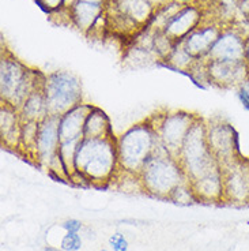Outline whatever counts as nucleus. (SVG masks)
I'll list each match as a JSON object with an SVG mask.
<instances>
[{
    "label": "nucleus",
    "mask_w": 249,
    "mask_h": 251,
    "mask_svg": "<svg viewBox=\"0 0 249 251\" xmlns=\"http://www.w3.org/2000/svg\"><path fill=\"white\" fill-rule=\"evenodd\" d=\"M237 92H238V97H240L241 102H243L245 107L249 108V79L244 81L237 88Z\"/></svg>",
    "instance_id": "28"
},
{
    "label": "nucleus",
    "mask_w": 249,
    "mask_h": 251,
    "mask_svg": "<svg viewBox=\"0 0 249 251\" xmlns=\"http://www.w3.org/2000/svg\"><path fill=\"white\" fill-rule=\"evenodd\" d=\"M202 21H203V11L200 10V7L195 4H182L168 19L162 30L176 44H180L184 38L202 25Z\"/></svg>",
    "instance_id": "12"
},
{
    "label": "nucleus",
    "mask_w": 249,
    "mask_h": 251,
    "mask_svg": "<svg viewBox=\"0 0 249 251\" xmlns=\"http://www.w3.org/2000/svg\"><path fill=\"white\" fill-rule=\"evenodd\" d=\"M248 79H249V76H248Z\"/></svg>",
    "instance_id": "35"
},
{
    "label": "nucleus",
    "mask_w": 249,
    "mask_h": 251,
    "mask_svg": "<svg viewBox=\"0 0 249 251\" xmlns=\"http://www.w3.org/2000/svg\"><path fill=\"white\" fill-rule=\"evenodd\" d=\"M198 116L199 115L176 109L150 116L149 119L156 128L162 148L172 156L179 157L185 137Z\"/></svg>",
    "instance_id": "7"
},
{
    "label": "nucleus",
    "mask_w": 249,
    "mask_h": 251,
    "mask_svg": "<svg viewBox=\"0 0 249 251\" xmlns=\"http://www.w3.org/2000/svg\"><path fill=\"white\" fill-rule=\"evenodd\" d=\"M169 201L175 202L177 205H182V206H188V205H193L198 203L199 200L196 197V193L192 187V183L189 180L182 182L180 186L175 188V191L169 197Z\"/></svg>",
    "instance_id": "24"
},
{
    "label": "nucleus",
    "mask_w": 249,
    "mask_h": 251,
    "mask_svg": "<svg viewBox=\"0 0 249 251\" xmlns=\"http://www.w3.org/2000/svg\"><path fill=\"white\" fill-rule=\"evenodd\" d=\"M93 107L91 104L82 102L59 118V134L62 142L81 141L83 138L85 123Z\"/></svg>",
    "instance_id": "16"
},
{
    "label": "nucleus",
    "mask_w": 249,
    "mask_h": 251,
    "mask_svg": "<svg viewBox=\"0 0 249 251\" xmlns=\"http://www.w3.org/2000/svg\"><path fill=\"white\" fill-rule=\"evenodd\" d=\"M105 7L106 3L102 4L88 0H74L67 8L69 22L83 34L89 36L105 17Z\"/></svg>",
    "instance_id": "13"
},
{
    "label": "nucleus",
    "mask_w": 249,
    "mask_h": 251,
    "mask_svg": "<svg viewBox=\"0 0 249 251\" xmlns=\"http://www.w3.org/2000/svg\"><path fill=\"white\" fill-rule=\"evenodd\" d=\"M139 177L146 194L162 200H169L175 188L187 180L179 158L165 151L161 144L144 163Z\"/></svg>",
    "instance_id": "2"
},
{
    "label": "nucleus",
    "mask_w": 249,
    "mask_h": 251,
    "mask_svg": "<svg viewBox=\"0 0 249 251\" xmlns=\"http://www.w3.org/2000/svg\"><path fill=\"white\" fill-rule=\"evenodd\" d=\"M43 92L49 115L53 116H62L83 102V89L79 76L66 70H57L45 75Z\"/></svg>",
    "instance_id": "6"
},
{
    "label": "nucleus",
    "mask_w": 249,
    "mask_h": 251,
    "mask_svg": "<svg viewBox=\"0 0 249 251\" xmlns=\"http://www.w3.org/2000/svg\"><path fill=\"white\" fill-rule=\"evenodd\" d=\"M245 62L249 66V37H247V44H245Z\"/></svg>",
    "instance_id": "31"
},
{
    "label": "nucleus",
    "mask_w": 249,
    "mask_h": 251,
    "mask_svg": "<svg viewBox=\"0 0 249 251\" xmlns=\"http://www.w3.org/2000/svg\"><path fill=\"white\" fill-rule=\"evenodd\" d=\"M238 7H240L241 13H243L247 18H249V0H243V1L238 4Z\"/></svg>",
    "instance_id": "30"
},
{
    "label": "nucleus",
    "mask_w": 249,
    "mask_h": 251,
    "mask_svg": "<svg viewBox=\"0 0 249 251\" xmlns=\"http://www.w3.org/2000/svg\"><path fill=\"white\" fill-rule=\"evenodd\" d=\"M66 1L67 0H36V3H37L38 6L48 14L62 11L64 6H66Z\"/></svg>",
    "instance_id": "26"
},
{
    "label": "nucleus",
    "mask_w": 249,
    "mask_h": 251,
    "mask_svg": "<svg viewBox=\"0 0 249 251\" xmlns=\"http://www.w3.org/2000/svg\"><path fill=\"white\" fill-rule=\"evenodd\" d=\"M22 118L17 108L1 102L0 105V137L1 145L8 149L19 151L21 148Z\"/></svg>",
    "instance_id": "18"
},
{
    "label": "nucleus",
    "mask_w": 249,
    "mask_h": 251,
    "mask_svg": "<svg viewBox=\"0 0 249 251\" xmlns=\"http://www.w3.org/2000/svg\"><path fill=\"white\" fill-rule=\"evenodd\" d=\"M172 1L180 3V4H189V3H192L193 0H172Z\"/></svg>",
    "instance_id": "32"
},
{
    "label": "nucleus",
    "mask_w": 249,
    "mask_h": 251,
    "mask_svg": "<svg viewBox=\"0 0 249 251\" xmlns=\"http://www.w3.org/2000/svg\"><path fill=\"white\" fill-rule=\"evenodd\" d=\"M108 4L136 24L142 30L153 22L156 15V7L151 0H108Z\"/></svg>",
    "instance_id": "17"
},
{
    "label": "nucleus",
    "mask_w": 249,
    "mask_h": 251,
    "mask_svg": "<svg viewBox=\"0 0 249 251\" xmlns=\"http://www.w3.org/2000/svg\"><path fill=\"white\" fill-rule=\"evenodd\" d=\"M100 251H109V250H106V249H102V250H100Z\"/></svg>",
    "instance_id": "34"
},
{
    "label": "nucleus",
    "mask_w": 249,
    "mask_h": 251,
    "mask_svg": "<svg viewBox=\"0 0 249 251\" xmlns=\"http://www.w3.org/2000/svg\"><path fill=\"white\" fill-rule=\"evenodd\" d=\"M63 251H79L82 249V236L79 232H66L60 242Z\"/></svg>",
    "instance_id": "25"
},
{
    "label": "nucleus",
    "mask_w": 249,
    "mask_h": 251,
    "mask_svg": "<svg viewBox=\"0 0 249 251\" xmlns=\"http://www.w3.org/2000/svg\"><path fill=\"white\" fill-rule=\"evenodd\" d=\"M116 146L120 170L139 174L144 163L159 146V141L154 126L147 118L117 137Z\"/></svg>",
    "instance_id": "4"
},
{
    "label": "nucleus",
    "mask_w": 249,
    "mask_h": 251,
    "mask_svg": "<svg viewBox=\"0 0 249 251\" xmlns=\"http://www.w3.org/2000/svg\"><path fill=\"white\" fill-rule=\"evenodd\" d=\"M237 1H238V4H240V3H241V1H243V0H237Z\"/></svg>",
    "instance_id": "33"
},
{
    "label": "nucleus",
    "mask_w": 249,
    "mask_h": 251,
    "mask_svg": "<svg viewBox=\"0 0 249 251\" xmlns=\"http://www.w3.org/2000/svg\"><path fill=\"white\" fill-rule=\"evenodd\" d=\"M205 127L208 148L222 168L243 158L238 149V134L229 122L222 119L205 120Z\"/></svg>",
    "instance_id": "8"
},
{
    "label": "nucleus",
    "mask_w": 249,
    "mask_h": 251,
    "mask_svg": "<svg viewBox=\"0 0 249 251\" xmlns=\"http://www.w3.org/2000/svg\"><path fill=\"white\" fill-rule=\"evenodd\" d=\"M116 141L117 137L79 141L75 153V171L85 176L91 186L111 184L120 171Z\"/></svg>",
    "instance_id": "1"
},
{
    "label": "nucleus",
    "mask_w": 249,
    "mask_h": 251,
    "mask_svg": "<svg viewBox=\"0 0 249 251\" xmlns=\"http://www.w3.org/2000/svg\"><path fill=\"white\" fill-rule=\"evenodd\" d=\"M224 171V202L243 206L249 205V160L240 158L222 168Z\"/></svg>",
    "instance_id": "10"
},
{
    "label": "nucleus",
    "mask_w": 249,
    "mask_h": 251,
    "mask_svg": "<svg viewBox=\"0 0 249 251\" xmlns=\"http://www.w3.org/2000/svg\"><path fill=\"white\" fill-rule=\"evenodd\" d=\"M19 115L22 118V122H34L40 123L41 120L49 116V109L46 104V99L43 92V88L34 90L33 93L26 99V101L19 108Z\"/></svg>",
    "instance_id": "21"
},
{
    "label": "nucleus",
    "mask_w": 249,
    "mask_h": 251,
    "mask_svg": "<svg viewBox=\"0 0 249 251\" xmlns=\"http://www.w3.org/2000/svg\"><path fill=\"white\" fill-rule=\"evenodd\" d=\"M45 74L30 69L13 55H3L0 60V101L19 108L34 90L43 88Z\"/></svg>",
    "instance_id": "3"
},
{
    "label": "nucleus",
    "mask_w": 249,
    "mask_h": 251,
    "mask_svg": "<svg viewBox=\"0 0 249 251\" xmlns=\"http://www.w3.org/2000/svg\"><path fill=\"white\" fill-rule=\"evenodd\" d=\"M196 62L198 60H195L192 56H189L187 52L184 50V48L180 44H177L173 52L165 60V64L172 67V69L177 70V71H180V73H187L188 74L192 70Z\"/></svg>",
    "instance_id": "22"
},
{
    "label": "nucleus",
    "mask_w": 249,
    "mask_h": 251,
    "mask_svg": "<svg viewBox=\"0 0 249 251\" xmlns=\"http://www.w3.org/2000/svg\"><path fill=\"white\" fill-rule=\"evenodd\" d=\"M109 246L113 251H128L130 243L123 233L116 232L111 235L109 238Z\"/></svg>",
    "instance_id": "27"
},
{
    "label": "nucleus",
    "mask_w": 249,
    "mask_h": 251,
    "mask_svg": "<svg viewBox=\"0 0 249 251\" xmlns=\"http://www.w3.org/2000/svg\"><path fill=\"white\" fill-rule=\"evenodd\" d=\"M112 183L116 186V188L123 193H140V191L144 193L139 174H132V172L120 170L117 175L114 176Z\"/></svg>",
    "instance_id": "23"
},
{
    "label": "nucleus",
    "mask_w": 249,
    "mask_h": 251,
    "mask_svg": "<svg viewBox=\"0 0 249 251\" xmlns=\"http://www.w3.org/2000/svg\"><path fill=\"white\" fill-rule=\"evenodd\" d=\"M221 33L222 27L217 24L200 25L189 36L184 38L180 45L195 60H205Z\"/></svg>",
    "instance_id": "14"
},
{
    "label": "nucleus",
    "mask_w": 249,
    "mask_h": 251,
    "mask_svg": "<svg viewBox=\"0 0 249 251\" xmlns=\"http://www.w3.org/2000/svg\"><path fill=\"white\" fill-rule=\"evenodd\" d=\"M247 37L234 29L222 30L205 60H245Z\"/></svg>",
    "instance_id": "15"
},
{
    "label": "nucleus",
    "mask_w": 249,
    "mask_h": 251,
    "mask_svg": "<svg viewBox=\"0 0 249 251\" xmlns=\"http://www.w3.org/2000/svg\"><path fill=\"white\" fill-rule=\"evenodd\" d=\"M248 160H249V158H248Z\"/></svg>",
    "instance_id": "36"
},
{
    "label": "nucleus",
    "mask_w": 249,
    "mask_h": 251,
    "mask_svg": "<svg viewBox=\"0 0 249 251\" xmlns=\"http://www.w3.org/2000/svg\"><path fill=\"white\" fill-rule=\"evenodd\" d=\"M83 138H114L112 123L105 111L93 107L85 123Z\"/></svg>",
    "instance_id": "20"
},
{
    "label": "nucleus",
    "mask_w": 249,
    "mask_h": 251,
    "mask_svg": "<svg viewBox=\"0 0 249 251\" xmlns=\"http://www.w3.org/2000/svg\"><path fill=\"white\" fill-rule=\"evenodd\" d=\"M199 202H224V171L222 168L192 182Z\"/></svg>",
    "instance_id": "19"
},
{
    "label": "nucleus",
    "mask_w": 249,
    "mask_h": 251,
    "mask_svg": "<svg viewBox=\"0 0 249 251\" xmlns=\"http://www.w3.org/2000/svg\"><path fill=\"white\" fill-rule=\"evenodd\" d=\"M177 158L191 183L222 168L208 148L207 127L203 118L198 116V119L195 120Z\"/></svg>",
    "instance_id": "5"
},
{
    "label": "nucleus",
    "mask_w": 249,
    "mask_h": 251,
    "mask_svg": "<svg viewBox=\"0 0 249 251\" xmlns=\"http://www.w3.org/2000/svg\"><path fill=\"white\" fill-rule=\"evenodd\" d=\"M59 118L60 116L49 115L38 123L37 137L29 158L44 170H48L50 164L59 157V149L62 144L59 134Z\"/></svg>",
    "instance_id": "9"
},
{
    "label": "nucleus",
    "mask_w": 249,
    "mask_h": 251,
    "mask_svg": "<svg viewBox=\"0 0 249 251\" xmlns=\"http://www.w3.org/2000/svg\"><path fill=\"white\" fill-rule=\"evenodd\" d=\"M63 228L66 229V232H81L82 223L79 220L69 219L63 223Z\"/></svg>",
    "instance_id": "29"
},
{
    "label": "nucleus",
    "mask_w": 249,
    "mask_h": 251,
    "mask_svg": "<svg viewBox=\"0 0 249 251\" xmlns=\"http://www.w3.org/2000/svg\"><path fill=\"white\" fill-rule=\"evenodd\" d=\"M205 67L210 85L219 89H237L249 76V66L245 60H205Z\"/></svg>",
    "instance_id": "11"
}]
</instances>
